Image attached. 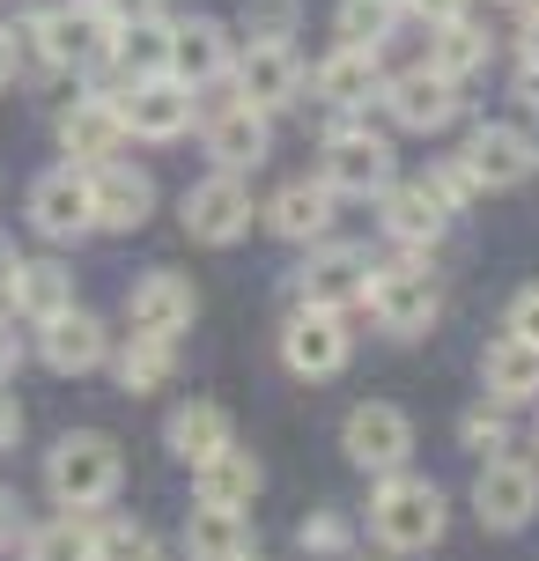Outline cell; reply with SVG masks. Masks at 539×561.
Masks as SVG:
<instances>
[{"label":"cell","mask_w":539,"mask_h":561,"mask_svg":"<svg viewBox=\"0 0 539 561\" xmlns=\"http://www.w3.org/2000/svg\"><path fill=\"white\" fill-rule=\"evenodd\" d=\"M15 53L30 59V75H82L112 53V23L96 15V0H74V8H30Z\"/></svg>","instance_id":"obj_1"},{"label":"cell","mask_w":539,"mask_h":561,"mask_svg":"<svg viewBox=\"0 0 539 561\" xmlns=\"http://www.w3.org/2000/svg\"><path fill=\"white\" fill-rule=\"evenodd\" d=\"M444 517H451L444 488L436 480H414V473H385L377 495H369V539L385 554H428L444 539Z\"/></svg>","instance_id":"obj_2"},{"label":"cell","mask_w":539,"mask_h":561,"mask_svg":"<svg viewBox=\"0 0 539 561\" xmlns=\"http://www.w3.org/2000/svg\"><path fill=\"white\" fill-rule=\"evenodd\" d=\"M118 480H126V458H118V444L104 428H74L45 458V488H53L59 510H104L118 495Z\"/></svg>","instance_id":"obj_3"},{"label":"cell","mask_w":539,"mask_h":561,"mask_svg":"<svg viewBox=\"0 0 539 561\" xmlns=\"http://www.w3.org/2000/svg\"><path fill=\"white\" fill-rule=\"evenodd\" d=\"M318 178L333 185V199H377L392 185V140L369 134L355 112H341L325 126V156H318Z\"/></svg>","instance_id":"obj_4"},{"label":"cell","mask_w":539,"mask_h":561,"mask_svg":"<svg viewBox=\"0 0 539 561\" xmlns=\"http://www.w3.org/2000/svg\"><path fill=\"white\" fill-rule=\"evenodd\" d=\"M363 310L392 340H422L428 325L444 318V288H436V274H428V266H369Z\"/></svg>","instance_id":"obj_5"},{"label":"cell","mask_w":539,"mask_h":561,"mask_svg":"<svg viewBox=\"0 0 539 561\" xmlns=\"http://www.w3.org/2000/svg\"><path fill=\"white\" fill-rule=\"evenodd\" d=\"M473 517H481L488 533H525V525L539 517V466H532V458H511V450L481 458Z\"/></svg>","instance_id":"obj_6"},{"label":"cell","mask_w":539,"mask_h":561,"mask_svg":"<svg viewBox=\"0 0 539 561\" xmlns=\"http://www.w3.org/2000/svg\"><path fill=\"white\" fill-rule=\"evenodd\" d=\"M341 450H347V466H363V473L385 480L414 458V421L399 414L392 399H363V407L341 421Z\"/></svg>","instance_id":"obj_7"},{"label":"cell","mask_w":539,"mask_h":561,"mask_svg":"<svg viewBox=\"0 0 539 561\" xmlns=\"http://www.w3.org/2000/svg\"><path fill=\"white\" fill-rule=\"evenodd\" d=\"M177 222H185V237H193V244H237V237L252 229V185H244L237 170H215V178L185 185Z\"/></svg>","instance_id":"obj_8"},{"label":"cell","mask_w":539,"mask_h":561,"mask_svg":"<svg viewBox=\"0 0 539 561\" xmlns=\"http://www.w3.org/2000/svg\"><path fill=\"white\" fill-rule=\"evenodd\" d=\"M37 363L53 369V377H89V369H104V363H112V333H104V318L82 310V304L37 318Z\"/></svg>","instance_id":"obj_9"},{"label":"cell","mask_w":539,"mask_h":561,"mask_svg":"<svg viewBox=\"0 0 539 561\" xmlns=\"http://www.w3.org/2000/svg\"><path fill=\"white\" fill-rule=\"evenodd\" d=\"M296 304H318V310H355L369 288V252L363 244H333V237H318L311 259L296 266Z\"/></svg>","instance_id":"obj_10"},{"label":"cell","mask_w":539,"mask_h":561,"mask_svg":"<svg viewBox=\"0 0 539 561\" xmlns=\"http://www.w3.org/2000/svg\"><path fill=\"white\" fill-rule=\"evenodd\" d=\"M355 340H347V310H318V304H296V318L282 325V363L296 377H341Z\"/></svg>","instance_id":"obj_11"},{"label":"cell","mask_w":539,"mask_h":561,"mask_svg":"<svg viewBox=\"0 0 539 561\" xmlns=\"http://www.w3.org/2000/svg\"><path fill=\"white\" fill-rule=\"evenodd\" d=\"M156 215V178L134 163H89V222L96 229H118V237H134V229Z\"/></svg>","instance_id":"obj_12"},{"label":"cell","mask_w":539,"mask_h":561,"mask_svg":"<svg viewBox=\"0 0 539 561\" xmlns=\"http://www.w3.org/2000/svg\"><path fill=\"white\" fill-rule=\"evenodd\" d=\"M193 318H199V288L177 274V266H156V274H141L126 288V325H134V333L177 340Z\"/></svg>","instance_id":"obj_13"},{"label":"cell","mask_w":539,"mask_h":561,"mask_svg":"<svg viewBox=\"0 0 539 561\" xmlns=\"http://www.w3.org/2000/svg\"><path fill=\"white\" fill-rule=\"evenodd\" d=\"M229 75H237V96L266 118L296 112V96H303V59L288 53V45H244V53L229 59Z\"/></svg>","instance_id":"obj_14"},{"label":"cell","mask_w":539,"mask_h":561,"mask_svg":"<svg viewBox=\"0 0 539 561\" xmlns=\"http://www.w3.org/2000/svg\"><path fill=\"white\" fill-rule=\"evenodd\" d=\"M30 229L37 237H53V244H74V237H89V170H45L37 185H30Z\"/></svg>","instance_id":"obj_15"},{"label":"cell","mask_w":539,"mask_h":561,"mask_svg":"<svg viewBox=\"0 0 539 561\" xmlns=\"http://www.w3.org/2000/svg\"><path fill=\"white\" fill-rule=\"evenodd\" d=\"M385 112H392L399 134H444L458 118V82H444L436 67L392 75V82H385Z\"/></svg>","instance_id":"obj_16"},{"label":"cell","mask_w":539,"mask_h":561,"mask_svg":"<svg viewBox=\"0 0 539 561\" xmlns=\"http://www.w3.org/2000/svg\"><path fill=\"white\" fill-rule=\"evenodd\" d=\"M266 148H274V134H266V112H252L244 96H229V104H207V163L215 170H259L266 163Z\"/></svg>","instance_id":"obj_17"},{"label":"cell","mask_w":539,"mask_h":561,"mask_svg":"<svg viewBox=\"0 0 539 561\" xmlns=\"http://www.w3.org/2000/svg\"><path fill=\"white\" fill-rule=\"evenodd\" d=\"M59 134V156L74 170L89 163H112L118 148H126V118H118V104H104V96H82V104H67V112L53 118Z\"/></svg>","instance_id":"obj_18"},{"label":"cell","mask_w":539,"mask_h":561,"mask_svg":"<svg viewBox=\"0 0 539 561\" xmlns=\"http://www.w3.org/2000/svg\"><path fill=\"white\" fill-rule=\"evenodd\" d=\"M458 156L473 163L481 193H511V185H525V178L539 170V140L525 134V126H481Z\"/></svg>","instance_id":"obj_19"},{"label":"cell","mask_w":539,"mask_h":561,"mask_svg":"<svg viewBox=\"0 0 539 561\" xmlns=\"http://www.w3.org/2000/svg\"><path fill=\"white\" fill-rule=\"evenodd\" d=\"M118 118H126V134L134 140H177L193 126V89L171 82V75H148L118 96Z\"/></svg>","instance_id":"obj_20"},{"label":"cell","mask_w":539,"mask_h":561,"mask_svg":"<svg viewBox=\"0 0 539 561\" xmlns=\"http://www.w3.org/2000/svg\"><path fill=\"white\" fill-rule=\"evenodd\" d=\"M229 59H237V45H229V30L215 23V15H185V23H171V82L215 89L229 75Z\"/></svg>","instance_id":"obj_21"},{"label":"cell","mask_w":539,"mask_h":561,"mask_svg":"<svg viewBox=\"0 0 539 561\" xmlns=\"http://www.w3.org/2000/svg\"><path fill=\"white\" fill-rule=\"evenodd\" d=\"M385 59H377V45H341L333 59H318V75H311V89L333 104V112H363V104H377L385 96Z\"/></svg>","instance_id":"obj_22"},{"label":"cell","mask_w":539,"mask_h":561,"mask_svg":"<svg viewBox=\"0 0 539 561\" xmlns=\"http://www.w3.org/2000/svg\"><path fill=\"white\" fill-rule=\"evenodd\" d=\"M377 199H385V237L406 244V252H428V244L444 237V222H451V207L428 193V178H422V185H399V178H392Z\"/></svg>","instance_id":"obj_23"},{"label":"cell","mask_w":539,"mask_h":561,"mask_svg":"<svg viewBox=\"0 0 539 561\" xmlns=\"http://www.w3.org/2000/svg\"><path fill=\"white\" fill-rule=\"evenodd\" d=\"M266 229L288 237V244H318V237H333V185H325V178H296V185H282L274 207H266Z\"/></svg>","instance_id":"obj_24"},{"label":"cell","mask_w":539,"mask_h":561,"mask_svg":"<svg viewBox=\"0 0 539 561\" xmlns=\"http://www.w3.org/2000/svg\"><path fill=\"white\" fill-rule=\"evenodd\" d=\"M481 385H488V407H532L539 399V347L503 333L481 355Z\"/></svg>","instance_id":"obj_25"},{"label":"cell","mask_w":539,"mask_h":561,"mask_svg":"<svg viewBox=\"0 0 539 561\" xmlns=\"http://www.w3.org/2000/svg\"><path fill=\"white\" fill-rule=\"evenodd\" d=\"M193 488H199V503L252 510V503H259V488H266V473H259V458H252V450L222 444L215 458H199V466H193Z\"/></svg>","instance_id":"obj_26"},{"label":"cell","mask_w":539,"mask_h":561,"mask_svg":"<svg viewBox=\"0 0 539 561\" xmlns=\"http://www.w3.org/2000/svg\"><path fill=\"white\" fill-rule=\"evenodd\" d=\"M252 547H259V533H252L244 510L199 503L193 517H185V554H193V561H237V554H252Z\"/></svg>","instance_id":"obj_27"},{"label":"cell","mask_w":539,"mask_h":561,"mask_svg":"<svg viewBox=\"0 0 539 561\" xmlns=\"http://www.w3.org/2000/svg\"><path fill=\"white\" fill-rule=\"evenodd\" d=\"M163 444H171V458L199 466V458H215L222 444H237V428H229V414L215 399H185V407L163 421Z\"/></svg>","instance_id":"obj_28"},{"label":"cell","mask_w":539,"mask_h":561,"mask_svg":"<svg viewBox=\"0 0 539 561\" xmlns=\"http://www.w3.org/2000/svg\"><path fill=\"white\" fill-rule=\"evenodd\" d=\"M112 59L134 75V82H148V75H171V23H163V15L118 23V30H112Z\"/></svg>","instance_id":"obj_29"},{"label":"cell","mask_w":539,"mask_h":561,"mask_svg":"<svg viewBox=\"0 0 539 561\" xmlns=\"http://www.w3.org/2000/svg\"><path fill=\"white\" fill-rule=\"evenodd\" d=\"M171 340H156V333H134V340H118L112 347V369H118V385L134 399H148V392H163L171 385Z\"/></svg>","instance_id":"obj_30"},{"label":"cell","mask_w":539,"mask_h":561,"mask_svg":"<svg viewBox=\"0 0 539 561\" xmlns=\"http://www.w3.org/2000/svg\"><path fill=\"white\" fill-rule=\"evenodd\" d=\"M428 67H436L444 82H466V75H481V67H488V30L473 23V15H458V23H436Z\"/></svg>","instance_id":"obj_31"},{"label":"cell","mask_w":539,"mask_h":561,"mask_svg":"<svg viewBox=\"0 0 539 561\" xmlns=\"http://www.w3.org/2000/svg\"><path fill=\"white\" fill-rule=\"evenodd\" d=\"M23 561H96V525H89V510H67V517H53V525H30Z\"/></svg>","instance_id":"obj_32"},{"label":"cell","mask_w":539,"mask_h":561,"mask_svg":"<svg viewBox=\"0 0 539 561\" xmlns=\"http://www.w3.org/2000/svg\"><path fill=\"white\" fill-rule=\"evenodd\" d=\"M74 304V274L59 266V259H23V274H15V310H23L30 325L37 318H53V310Z\"/></svg>","instance_id":"obj_33"},{"label":"cell","mask_w":539,"mask_h":561,"mask_svg":"<svg viewBox=\"0 0 539 561\" xmlns=\"http://www.w3.org/2000/svg\"><path fill=\"white\" fill-rule=\"evenodd\" d=\"M237 30H244V45H296L303 0H244L237 8Z\"/></svg>","instance_id":"obj_34"},{"label":"cell","mask_w":539,"mask_h":561,"mask_svg":"<svg viewBox=\"0 0 539 561\" xmlns=\"http://www.w3.org/2000/svg\"><path fill=\"white\" fill-rule=\"evenodd\" d=\"M399 15H406L399 0H341V15H333V23H341V45H385Z\"/></svg>","instance_id":"obj_35"},{"label":"cell","mask_w":539,"mask_h":561,"mask_svg":"<svg viewBox=\"0 0 539 561\" xmlns=\"http://www.w3.org/2000/svg\"><path fill=\"white\" fill-rule=\"evenodd\" d=\"M96 561H163V554H156V533H148V525L104 517V525H96Z\"/></svg>","instance_id":"obj_36"},{"label":"cell","mask_w":539,"mask_h":561,"mask_svg":"<svg viewBox=\"0 0 539 561\" xmlns=\"http://www.w3.org/2000/svg\"><path fill=\"white\" fill-rule=\"evenodd\" d=\"M458 444L473 450V458H495V450H511V407H473V414L458 421Z\"/></svg>","instance_id":"obj_37"},{"label":"cell","mask_w":539,"mask_h":561,"mask_svg":"<svg viewBox=\"0 0 539 561\" xmlns=\"http://www.w3.org/2000/svg\"><path fill=\"white\" fill-rule=\"evenodd\" d=\"M428 193L444 207H466V199H481V178H473L466 156H444V163H428Z\"/></svg>","instance_id":"obj_38"},{"label":"cell","mask_w":539,"mask_h":561,"mask_svg":"<svg viewBox=\"0 0 539 561\" xmlns=\"http://www.w3.org/2000/svg\"><path fill=\"white\" fill-rule=\"evenodd\" d=\"M296 539H303V554H347V517L341 510H311Z\"/></svg>","instance_id":"obj_39"},{"label":"cell","mask_w":539,"mask_h":561,"mask_svg":"<svg viewBox=\"0 0 539 561\" xmlns=\"http://www.w3.org/2000/svg\"><path fill=\"white\" fill-rule=\"evenodd\" d=\"M511 333H517V340H532V347H539V280L511 296Z\"/></svg>","instance_id":"obj_40"},{"label":"cell","mask_w":539,"mask_h":561,"mask_svg":"<svg viewBox=\"0 0 539 561\" xmlns=\"http://www.w3.org/2000/svg\"><path fill=\"white\" fill-rule=\"evenodd\" d=\"M23 369V340H15V310H0V385Z\"/></svg>","instance_id":"obj_41"},{"label":"cell","mask_w":539,"mask_h":561,"mask_svg":"<svg viewBox=\"0 0 539 561\" xmlns=\"http://www.w3.org/2000/svg\"><path fill=\"white\" fill-rule=\"evenodd\" d=\"M406 8H414L428 30H436V23H458V15H473V0H406Z\"/></svg>","instance_id":"obj_42"},{"label":"cell","mask_w":539,"mask_h":561,"mask_svg":"<svg viewBox=\"0 0 539 561\" xmlns=\"http://www.w3.org/2000/svg\"><path fill=\"white\" fill-rule=\"evenodd\" d=\"M96 15H104V23H141V15H156V0H96Z\"/></svg>","instance_id":"obj_43"},{"label":"cell","mask_w":539,"mask_h":561,"mask_svg":"<svg viewBox=\"0 0 539 561\" xmlns=\"http://www.w3.org/2000/svg\"><path fill=\"white\" fill-rule=\"evenodd\" d=\"M15 274H23V252L0 237V310H15Z\"/></svg>","instance_id":"obj_44"},{"label":"cell","mask_w":539,"mask_h":561,"mask_svg":"<svg viewBox=\"0 0 539 561\" xmlns=\"http://www.w3.org/2000/svg\"><path fill=\"white\" fill-rule=\"evenodd\" d=\"M15 539H30V525H23V503L0 488V547H15Z\"/></svg>","instance_id":"obj_45"},{"label":"cell","mask_w":539,"mask_h":561,"mask_svg":"<svg viewBox=\"0 0 539 561\" xmlns=\"http://www.w3.org/2000/svg\"><path fill=\"white\" fill-rule=\"evenodd\" d=\"M15 436H23V407L8 399V385H0V458L15 450Z\"/></svg>","instance_id":"obj_46"},{"label":"cell","mask_w":539,"mask_h":561,"mask_svg":"<svg viewBox=\"0 0 539 561\" xmlns=\"http://www.w3.org/2000/svg\"><path fill=\"white\" fill-rule=\"evenodd\" d=\"M517 53L539 59V0H525V23H517Z\"/></svg>","instance_id":"obj_47"},{"label":"cell","mask_w":539,"mask_h":561,"mask_svg":"<svg viewBox=\"0 0 539 561\" xmlns=\"http://www.w3.org/2000/svg\"><path fill=\"white\" fill-rule=\"evenodd\" d=\"M23 75V53H15V30H0V89Z\"/></svg>","instance_id":"obj_48"},{"label":"cell","mask_w":539,"mask_h":561,"mask_svg":"<svg viewBox=\"0 0 539 561\" xmlns=\"http://www.w3.org/2000/svg\"><path fill=\"white\" fill-rule=\"evenodd\" d=\"M517 104L539 118V59H525V75H517Z\"/></svg>","instance_id":"obj_49"},{"label":"cell","mask_w":539,"mask_h":561,"mask_svg":"<svg viewBox=\"0 0 539 561\" xmlns=\"http://www.w3.org/2000/svg\"><path fill=\"white\" fill-rule=\"evenodd\" d=\"M237 561H266V554H259V547H252V554H237Z\"/></svg>","instance_id":"obj_50"},{"label":"cell","mask_w":539,"mask_h":561,"mask_svg":"<svg viewBox=\"0 0 539 561\" xmlns=\"http://www.w3.org/2000/svg\"><path fill=\"white\" fill-rule=\"evenodd\" d=\"M399 8H406V0H399Z\"/></svg>","instance_id":"obj_51"}]
</instances>
